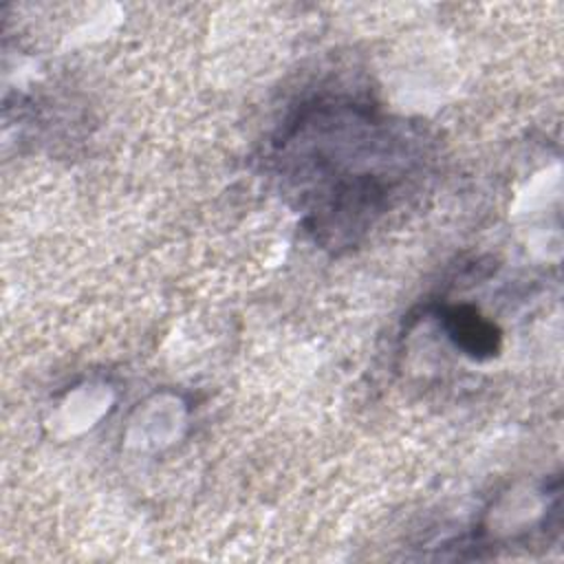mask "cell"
I'll return each mask as SVG.
<instances>
[{
    "instance_id": "6da1fadb",
    "label": "cell",
    "mask_w": 564,
    "mask_h": 564,
    "mask_svg": "<svg viewBox=\"0 0 564 564\" xmlns=\"http://www.w3.org/2000/svg\"><path fill=\"white\" fill-rule=\"evenodd\" d=\"M368 108L355 104H308L280 141L282 170L313 200L315 231L335 236L364 229L383 209L397 174L381 172L397 161L386 150L397 145Z\"/></svg>"
},
{
    "instance_id": "7a4b0ae2",
    "label": "cell",
    "mask_w": 564,
    "mask_h": 564,
    "mask_svg": "<svg viewBox=\"0 0 564 564\" xmlns=\"http://www.w3.org/2000/svg\"><path fill=\"white\" fill-rule=\"evenodd\" d=\"M443 326L452 341L474 359L491 357L500 346V333L496 326L471 306L449 308L443 315Z\"/></svg>"
}]
</instances>
